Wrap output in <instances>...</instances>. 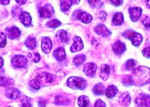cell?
<instances>
[{
    "label": "cell",
    "mask_w": 150,
    "mask_h": 107,
    "mask_svg": "<svg viewBox=\"0 0 150 107\" xmlns=\"http://www.w3.org/2000/svg\"><path fill=\"white\" fill-rule=\"evenodd\" d=\"M124 22V15L121 12H117L113 15L112 22L116 26L121 25Z\"/></svg>",
    "instance_id": "ac0fdd59"
},
{
    "label": "cell",
    "mask_w": 150,
    "mask_h": 107,
    "mask_svg": "<svg viewBox=\"0 0 150 107\" xmlns=\"http://www.w3.org/2000/svg\"><path fill=\"white\" fill-rule=\"evenodd\" d=\"M16 3H18L19 5H24L27 1H25V0H21V1H19V0H16Z\"/></svg>",
    "instance_id": "b9f144b4"
},
{
    "label": "cell",
    "mask_w": 150,
    "mask_h": 107,
    "mask_svg": "<svg viewBox=\"0 0 150 107\" xmlns=\"http://www.w3.org/2000/svg\"><path fill=\"white\" fill-rule=\"evenodd\" d=\"M142 55L144 57L147 58H150V47L146 48L142 50Z\"/></svg>",
    "instance_id": "d590c367"
},
{
    "label": "cell",
    "mask_w": 150,
    "mask_h": 107,
    "mask_svg": "<svg viewBox=\"0 0 150 107\" xmlns=\"http://www.w3.org/2000/svg\"><path fill=\"white\" fill-rule=\"evenodd\" d=\"M142 22L146 28H150V17H149V16L145 15L144 17L143 18Z\"/></svg>",
    "instance_id": "d6a6232c"
},
{
    "label": "cell",
    "mask_w": 150,
    "mask_h": 107,
    "mask_svg": "<svg viewBox=\"0 0 150 107\" xmlns=\"http://www.w3.org/2000/svg\"><path fill=\"white\" fill-rule=\"evenodd\" d=\"M120 103L123 105L127 106L130 105L131 103V99H130V96L128 93H123L122 94L120 97Z\"/></svg>",
    "instance_id": "ffe728a7"
},
{
    "label": "cell",
    "mask_w": 150,
    "mask_h": 107,
    "mask_svg": "<svg viewBox=\"0 0 150 107\" xmlns=\"http://www.w3.org/2000/svg\"><path fill=\"white\" fill-rule=\"evenodd\" d=\"M6 35L4 33L1 32V37H0V46H1V48L5 47V46L6 45Z\"/></svg>",
    "instance_id": "1f68e13d"
},
{
    "label": "cell",
    "mask_w": 150,
    "mask_h": 107,
    "mask_svg": "<svg viewBox=\"0 0 150 107\" xmlns=\"http://www.w3.org/2000/svg\"><path fill=\"white\" fill-rule=\"evenodd\" d=\"M19 20L25 27H29L31 24L32 17L30 14H28V12H22L20 15H19Z\"/></svg>",
    "instance_id": "7c38bea8"
},
{
    "label": "cell",
    "mask_w": 150,
    "mask_h": 107,
    "mask_svg": "<svg viewBox=\"0 0 150 107\" xmlns=\"http://www.w3.org/2000/svg\"><path fill=\"white\" fill-rule=\"evenodd\" d=\"M61 24V22L57 20V19H53V20L48 21L47 23V27L48 28H57Z\"/></svg>",
    "instance_id": "4316f807"
},
{
    "label": "cell",
    "mask_w": 150,
    "mask_h": 107,
    "mask_svg": "<svg viewBox=\"0 0 150 107\" xmlns=\"http://www.w3.org/2000/svg\"><path fill=\"white\" fill-rule=\"evenodd\" d=\"M90 103V100L88 96H81L78 99V105L80 107H86L88 106Z\"/></svg>",
    "instance_id": "44dd1931"
},
{
    "label": "cell",
    "mask_w": 150,
    "mask_h": 107,
    "mask_svg": "<svg viewBox=\"0 0 150 107\" xmlns=\"http://www.w3.org/2000/svg\"><path fill=\"white\" fill-rule=\"evenodd\" d=\"M39 13L41 18H49L54 14V10L50 4H47L40 8Z\"/></svg>",
    "instance_id": "3957f363"
},
{
    "label": "cell",
    "mask_w": 150,
    "mask_h": 107,
    "mask_svg": "<svg viewBox=\"0 0 150 107\" xmlns=\"http://www.w3.org/2000/svg\"><path fill=\"white\" fill-rule=\"evenodd\" d=\"M30 86L31 87H32V88H34V89H36V90H38L40 88L41 85H40V83H39L38 81L36 79H35V80H32L31 82H30Z\"/></svg>",
    "instance_id": "4dcf8cb0"
},
{
    "label": "cell",
    "mask_w": 150,
    "mask_h": 107,
    "mask_svg": "<svg viewBox=\"0 0 150 107\" xmlns=\"http://www.w3.org/2000/svg\"><path fill=\"white\" fill-rule=\"evenodd\" d=\"M6 35H8V37L11 38V39H14L19 37V35L21 34L20 30L16 27H12L10 28H6Z\"/></svg>",
    "instance_id": "ba28073f"
},
{
    "label": "cell",
    "mask_w": 150,
    "mask_h": 107,
    "mask_svg": "<svg viewBox=\"0 0 150 107\" xmlns=\"http://www.w3.org/2000/svg\"><path fill=\"white\" fill-rule=\"evenodd\" d=\"M113 52L117 55H122L126 51V45L120 41H117L112 46Z\"/></svg>",
    "instance_id": "30bf717a"
},
{
    "label": "cell",
    "mask_w": 150,
    "mask_h": 107,
    "mask_svg": "<svg viewBox=\"0 0 150 107\" xmlns=\"http://www.w3.org/2000/svg\"><path fill=\"white\" fill-rule=\"evenodd\" d=\"M85 58H86L85 56L83 55H77V56H76L74 58L73 62L76 66H81V65L83 64L84 60H85Z\"/></svg>",
    "instance_id": "603a6c76"
},
{
    "label": "cell",
    "mask_w": 150,
    "mask_h": 107,
    "mask_svg": "<svg viewBox=\"0 0 150 107\" xmlns=\"http://www.w3.org/2000/svg\"><path fill=\"white\" fill-rule=\"evenodd\" d=\"M78 19L84 23H89L92 20V16L86 12H80L77 15Z\"/></svg>",
    "instance_id": "4fadbf2b"
},
{
    "label": "cell",
    "mask_w": 150,
    "mask_h": 107,
    "mask_svg": "<svg viewBox=\"0 0 150 107\" xmlns=\"http://www.w3.org/2000/svg\"><path fill=\"white\" fill-rule=\"evenodd\" d=\"M125 67L126 69L128 71L133 70L135 67V62L132 59L128 60L125 64Z\"/></svg>",
    "instance_id": "f546056e"
},
{
    "label": "cell",
    "mask_w": 150,
    "mask_h": 107,
    "mask_svg": "<svg viewBox=\"0 0 150 107\" xmlns=\"http://www.w3.org/2000/svg\"><path fill=\"white\" fill-rule=\"evenodd\" d=\"M25 46H27L28 49L34 50L36 47V40L35 38L33 37H28L27 40L25 41Z\"/></svg>",
    "instance_id": "7402d4cb"
},
{
    "label": "cell",
    "mask_w": 150,
    "mask_h": 107,
    "mask_svg": "<svg viewBox=\"0 0 150 107\" xmlns=\"http://www.w3.org/2000/svg\"><path fill=\"white\" fill-rule=\"evenodd\" d=\"M95 31L97 34L102 35L103 37H109L111 35V31L108 29L106 26L103 24H99L95 28Z\"/></svg>",
    "instance_id": "8fae6325"
},
{
    "label": "cell",
    "mask_w": 150,
    "mask_h": 107,
    "mask_svg": "<svg viewBox=\"0 0 150 107\" xmlns=\"http://www.w3.org/2000/svg\"><path fill=\"white\" fill-rule=\"evenodd\" d=\"M122 35L124 37H125L126 38L131 41L132 44L135 46H139L142 42L143 38L142 35L134 31L128 30L125 31Z\"/></svg>",
    "instance_id": "7a4b0ae2"
},
{
    "label": "cell",
    "mask_w": 150,
    "mask_h": 107,
    "mask_svg": "<svg viewBox=\"0 0 150 107\" xmlns=\"http://www.w3.org/2000/svg\"><path fill=\"white\" fill-rule=\"evenodd\" d=\"M97 68V66L96 64L91 62L88 63L84 67V73L87 76L93 77L96 74Z\"/></svg>",
    "instance_id": "8992f818"
},
{
    "label": "cell",
    "mask_w": 150,
    "mask_h": 107,
    "mask_svg": "<svg viewBox=\"0 0 150 107\" xmlns=\"http://www.w3.org/2000/svg\"><path fill=\"white\" fill-rule=\"evenodd\" d=\"M146 3H147L148 7V8H150V1H146Z\"/></svg>",
    "instance_id": "f6af8a7d"
},
{
    "label": "cell",
    "mask_w": 150,
    "mask_h": 107,
    "mask_svg": "<svg viewBox=\"0 0 150 107\" xmlns=\"http://www.w3.org/2000/svg\"><path fill=\"white\" fill-rule=\"evenodd\" d=\"M39 106L40 107H45L46 106V101L44 100H41V101H39Z\"/></svg>",
    "instance_id": "60d3db41"
},
{
    "label": "cell",
    "mask_w": 150,
    "mask_h": 107,
    "mask_svg": "<svg viewBox=\"0 0 150 107\" xmlns=\"http://www.w3.org/2000/svg\"><path fill=\"white\" fill-rule=\"evenodd\" d=\"M88 1V3L91 5V6H93V7L99 8L103 5V3L100 1H93H93Z\"/></svg>",
    "instance_id": "e575fe53"
},
{
    "label": "cell",
    "mask_w": 150,
    "mask_h": 107,
    "mask_svg": "<svg viewBox=\"0 0 150 107\" xmlns=\"http://www.w3.org/2000/svg\"><path fill=\"white\" fill-rule=\"evenodd\" d=\"M137 101H139L137 105H142L145 107H150V96L146 94H142L137 99Z\"/></svg>",
    "instance_id": "2e32d148"
},
{
    "label": "cell",
    "mask_w": 150,
    "mask_h": 107,
    "mask_svg": "<svg viewBox=\"0 0 150 107\" xmlns=\"http://www.w3.org/2000/svg\"><path fill=\"white\" fill-rule=\"evenodd\" d=\"M93 92L96 95H102L104 93V85L102 83H98L94 86Z\"/></svg>",
    "instance_id": "484cf974"
},
{
    "label": "cell",
    "mask_w": 150,
    "mask_h": 107,
    "mask_svg": "<svg viewBox=\"0 0 150 107\" xmlns=\"http://www.w3.org/2000/svg\"><path fill=\"white\" fill-rule=\"evenodd\" d=\"M117 92H118V89H117L116 86L113 85H110L106 90V96H107V98L111 99L116 95Z\"/></svg>",
    "instance_id": "d6986e66"
},
{
    "label": "cell",
    "mask_w": 150,
    "mask_h": 107,
    "mask_svg": "<svg viewBox=\"0 0 150 107\" xmlns=\"http://www.w3.org/2000/svg\"><path fill=\"white\" fill-rule=\"evenodd\" d=\"M74 1H61V10L63 12H67L70 8Z\"/></svg>",
    "instance_id": "d4e9b609"
},
{
    "label": "cell",
    "mask_w": 150,
    "mask_h": 107,
    "mask_svg": "<svg viewBox=\"0 0 150 107\" xmlns=\"http://www.w3.org/2000/svg\"><path fill=\"white\" fill-rule=\"evenodd\" d=\"M7 107H11V106H7Z\"/></svg>",
    "instance_id": "bcb514c9"
},
{
    "label": "cell",
    "mask_w": 150,
    "mask_h": 107,
    "mask_svg": "<svg viewBox=\"0 0 150 107\" xmlns=\"http://www.w3.org/2000/svg\"><path fill=\"white\" fill-rule=\"evenodd\" d=\"M12 64L15 67H25L27 65V59L22 55H16L12 58Z\"/></svg>",
    "instance_id": "277c9868"
},
{
    "label": "cell",
    "mask_w": 150,
    "mask_h": 107,
    "mask_svg": "<svg viewBox=\"0 0 150 107\" xmlns=\"http://www.w3.org/2000/svg\"><path fill=\"white\" fill-rule=\"evenodd\" d=\"M34 62H38L40 60V55L38 53H35L34 54Z\"/></svg>",
    "instance_id": "ab89813d"
},
{
    "label": "cell",
    "mask_w": 150,
    "mask_h": 107,
    "mask_svg": "<svg viewBox=\"0 0 150 107\" xmlns=\"http://www.w3.org/2000/svg\"><path fill=\"white\" fill-rule=\"evenodd\" d=\"M111 4L115 6H118L121 5L123 3V1H115V0H112V1H110Z\"/></svg>",
    "instance_id": "74e56055"
},
{
    "label": "cell",
    "mask_w": 150,
    "mask_h": 107,
    "mask_svg": "<svg viewBox=\"0 0 150 107\" xmlns=\"http://www.w3.org/2000/svg\"><path fill=\"white\" fill-rule=\"evenodd\" d=\"M52 44L50 38L48 37H43L42 38L41 49L45 53L48 54L52 50Z\"/></svg>",
    "instance_id": "9c48e42d"
},
{
    "label": "cell",
    "mask_w": 150,
    "mask_h": 107,
    "mask_svg": "<svg viewBox=\"0 0 150 107\" xmlns=\"http://www.w3.org/2000/svg\"><path fill=\"white\" fill-rule=\"evenodd\" d=\"M74 44L70 48V50L72 53L77 52L83 49V41L79 37H75L74 38Z\"/></svg>",
    "instance_id": "52a82bcc"
},
{
    "label": "cell",
    "mask_w": 150,
    "mask_h": 107,
    "mask_svg": "<svg viewBox=\"0 0 150 107\" xmlns=\"http://www.w3.org/2000/svg\"><path fill=\"white\" fill-rule=\"evenodd\" d=\"M110 74V67L106 64H103L100 67V76L103 80L106 81L108 78Z\"/></svg>",
    "instance_id": "5bb4252c"
},
{
    "label": "cell",
    "mask_w": 150,
    "mask_h": 107,
    "mask_svg": "<svg viewBox=\"0 0 150 107\" xmlns=\"http://www.w3.org/2000/svg\"><path fill=\"white\" fill-rule=\"evenodd\" d=\"M12 79L6 78L1 77V86H6V85H11V84H12V83H14V82H10V81H12Z\"/></svg>",
    "instance_id": "836d02e7"
},
{
    "label": "cell",
    "mask_w": 150,
    "mask_h": 107,
    "mask_svg": "<svg viewBox=\"0 0 150 107\" xmlns=\"http://www.w3.org/2000/svg\"><path fill=\"white\" fill-rule=\"evenodd\" d=\"M67 85L74 90H83L86 87V81L82 78L70 77L67 80Z\"/></svg>",
    "instance_id": "6da1fadb"
},
{
    "label": "cell",
    "mask_w": 150,
    "mask_h": 107,
    "mask_svg": "<svg viewBox=\"0 0 150 107\" xmlns=\"http://www.w3.org/2000/svg\"><path fill=\"white\" fill-rule=\"evenodd\" d=\"M20 92L18 89L15 88H9L6 90L5 95L7 96V98L11 99H16L19 98Z\"/></svg>",
    "instance_id": "9a60e30c"
},
{
    "label": "cell",
    "mask_w": 150,
    "mask_h": 107,
    "mask_svg": "<svg viewBox=\"0 0 150 107\" xmlns=\"http://www.w3.org/2000/svg\"><path fill=\"white\" fill-rule=\"evenodd\" d=\"M0 60H1V68H2V67L3 66V58H0Z\"/></svg>",
    "instance_id": "ee69618b"
},
{
    "label": "cell",
    "mask_w": 150,
    "mask_h": 107,
    "mask_svg": "<svg viewBox=\"0 0 150 107\" xmlns=\"http://www.w3.org/2000/svg\"><path fill=\"white\" fill-rule=\"evenodd\" d=\"M54 56L58 61H63L66 57V53L63 48H58L54 51Z\"/></svg>",
    "instance_id": "e0dca14e"
},
{
    "label": "cell",
    "mask_w": 150,
    "mask_h": 107,
    "mask_svg": "<svg viewBox=\"0 0 150 107\" xmlns=\"http://www.w3.org/2000/svg\"><path fill=\"white\" fill-rule=\"evenodd\" d=\"M106 16H107L106 13L105 12H104V11H102V12H100L99 13V17L101 19V20L104 21V20H106Z\"/></svg>",
    "instance_id": "f35d334b"
},
{
    "label": "cell",
    "mask_w": 150,
    "mask_h": 107,
    "mask_svg": "<svg viewBox=\"0 0 150 107\" xmlns=\"http://www.w3.org/2000/svg\"><path fill=\"white\" fill-rule=\"evenodd\" d=\"M0 3L3 5H7L10 3V1L9 0H6V1H3V0H1V1H0Z\"/></svg>",
    "instance_id": "7bdbcfd3"
},
{
    "label": "cell",
    "mask_w": 150,
    "mask_h": 107,
    "mask_svg": "<svg viewBox=\"0 0 150 107\" xmlns=\"http://www.w3.org/2000/svg\"><path fill=\"white\" fill-rule=\"evenodd\" d=\"M21 107H32L30 103V98L27 96H23L21 99Z\"/></svg>",
    "instance_id": "f1b7e54d"
},
{
    "label": "cell",
    "mask_w": 150,
    "mask_h": 107,
    "mask_svg": "<svg viewBox=\"0 0 150 107\" xmlns=\"http://www.w3.org/2000/svg\"><path fill=\"white\" fill-rule=\"evenodd\" d=\"M55 103L56 105H68L69 101H68V100L66 98H64V97L59 96L57 97L56 99H55Z\"/></svg>",
    "instance_id": "83f0119b"
},
{
    "label": "cell",
    "mask_w": 150,
    "mask_h": 107,
    "mask_svg": "<svg viewBox=\"0 0 150 107\" xmlns=\"http://www.w3.org/2000/svg\"><path fill=\"white\" fill-rule=\"evenodd\" d=\"M59 40L61 43H68V37L67 32L63 30L59 31Z\"/></svg>",
    "instance_id": "cb8c5ba5"
},
{
    "label": "cell",
    "mask_w": 150,
    "mask_h": 107,
    "mask_svg": "<svg viewBox=\"0 0 150 107\" xmlns=\"http://www.w3.org/2000/svg\"><path fill=\"white\" fill-rule=\"evenodd\" d=\"M95 107H106V104L101 99L97 100L95 103Z\"/></svg>",
    "instance_id": "8d00e7d4"
},
{
    "label": "cell",
    "mask_w": 150,
    "mask_h": 107,
    "mask_svg": "<svg viewBox=\"0 0 150 107\" xmlns=\"http://www.w3.org/2000/svg\"><path fill=\"white\" fill-rule=\"evenodd\" d=\"M142 10L140 7H133L129 8L130 19L133 22H137L141 17Z\"/></svg>",
    "instance_id": "5b68a950"
}]
</instances>
